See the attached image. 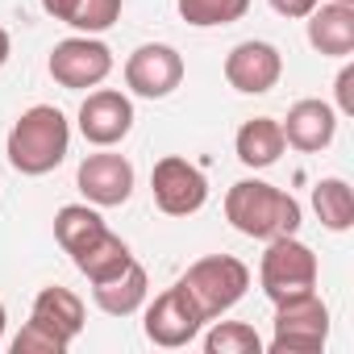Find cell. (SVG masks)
Wrapping results in <instances>:
<instances>
[{"instance_id":"cell-1","label":"cell","mask_w":354,"mask_h":354,"mask_svg":"<svg viewBox=\"0 0 354 354\" xmlns=\"http://www.w3.org/2000/svg\"><path fill=\"white\" fill-rule=\"evenodd\" d=\"M225 221L254 242H271L300 230V205L267 180H238L225 192Z\"/></svg>"},{"instance_id":"cell-2","label":"cell","mask_w":354,"mask_h":354,"mask_svg":"<svg viewBox=\"0 0 354 354\" xmlns=\"http://www.w3.org/2000/svg\"><path fill=\"white\" fill-rule=\"evenodd\" d=\"M71 150V125L55 104H34L26 109L5 142L9 167L17 175H50Z\"/></svg>"},{"instance_id":"cell-3","label":"cell","mask_w":354,"mask_h":354,"mask_svg":"<svg viewBox=\"0 0 354 354\" xmlns=\"http://www.w3.org/2000/svg\"><path fill=\"white\" fill-rule=\"evenodd\" d=\"M259 283H263L271 304L317 292V254H313V246H304L296 234L271 238L267 250H263V263H259Z\"/></svg>"},{"instance_id":"cell-4","label":"cell","mask_w":354,"mask_h":354,"mask_svg":"<svg viewBox=\"0 0 354 354\" xmlns=\"http://www.w3.org/2000/svg\"><path fill=\"white\" fill-rule=\"evenodd\" d=\"M180 283L188 288V296L196 300V308L205 313V321H213V317L230 313V308L246 296V288H250V267H246L242 259H234V254H205V259H196V263L184 271Z\"/></svg>"},{"instance_id":"cell-5","label":"cell","mask_w":354,"mask_h":354,"mask_svg":"<svg viewBox=\"0 0 354 354\" xmlns=\"http://www.w3.org/2000/svg\"><path fill=\"white\" fill-rule=\"evenodd\" d=\"M325 342H329V308L317 292L275 304V333H271L275 354H313L325 350Z\"/></svg>"},{"instance_id":"cell-6","label":"cell","mask_w":354,"mask_h":354,"mask_svg":"<svg viewBox=\"0 0 354 354\" xmlns=\"http://www.w3.org/2000/svg\"><path fill=\"white\" fill-rule=\"evenodd\" d=\"M50 80L67 92H88V88H100L113 71V50L96 38V34H75V38H63L55 50H50V63H46Z\"/></svg>"},{"instance_id":"cell-7","label":"cell","mask_w":354,"mask_h":354,"mask_svg":"<svg viewBox=\"0 0 354 354\" xmlns=\"http://www.w3.org/2000/svg\"><path fill=\"white\" fill-rule=\"evenodd\" d=\"M142 329H146V342H154V346H162V350H180V346H188V342L201 337L205 313L196 308V300L188 296L184 283H175V288L158 292V296L146 304Z\"/></svg>"},{"instance_id":"cell-8","label":"cell","mask_w":354,"mask_h":354,"mask_svg":"<svg viewBox=\"0 0 354 354\" xmlns=\"http://www.w3.org/2000/svg\"><path fill=\"white\" fill-rule=\"evenodd\" d=\"M150 192H154L158 213H167V217H192L209 201V180H205V171L196 162H188L180 154H167L150 171Z\"/></svg>"},{"instance_id":"cell-9","label":"cell","mask_w":354,"mask_h":354,"mask_svg":"<svg viewBox=\"0 0 354 354\" xmlns=\"http://www.w3.org/2000/svg\"><path fill=\"white\" fill-rule=\"evenodd\" d=\"M184 84V55L167 42H146L125 59V88L142 100H162Z\"/></svg>"},{"instance_id":"cell-10","label":"cell","mask_w":354,"mask_h":354,"mask_svg":"<svg viewBox=\"0 0 354 354\" xmlns=\"http://www.w3.org/2000/svg\"><path fill=\"white\" fill-rule=\"evenodd\" d=\"M75 184L84 192L88 205L96 209H117L133 196V162L125 154H113L109 146H100L96 154H88L75 171Z\"/></svg>"},{"instance_id":"cell-11","label":"cell","mask_w":354,"mask_h":354,"mask_svg":"<svg viewBox=\"0 0 354 354\" xmlns=\"http://www.w3.org/2000/svg\"><path fill=\"white\" fill-rule=\"evenodd\" d=\"M133 129V100L117 88H96L80 104V133L92 146H117Z\"/></svg>"},{"instance_id":"cell-12","label":"cell","mask_w":354,"mask_h":354,"mask_svg":"<svg viewBox=\"0 0 354 354\" xmlns=\"http://www.w3.org/2000/svg\"><path fill=\"white\" fill-rule=\"evenodd\" d=\"M279 75H283V55H279L271 42L250 38V42H238V46L225 55V80H230V88L242 92V96H263V92H271V88L279 84Z\"/></svg>"},{"instance_id":"cell-13","label":"cell","mask_w":354,"mask_h":354,"mask_svg":"<svg viewBox=\"0 0 354 354\" xmlns=\"http://www.w3.org/2000/svg\"><path fill=\"white\" fill-rule=\"evenodd\" d=\"M279 129H283V142H288L292 150L317 154V150H325V146L333 142V133H337V109L325 104V100H296V104L288 109V117L279 121Z\"/></svg>"},{"instance_id":"cell-14","label":"cell","mask_w":354,"mask_h":354,"mask_svg":"<svg viewBox=\"0 0 354 354\" xmlns=\"http://www.w3.org/2000/svg\"><path fill=\"white\" fill-rule=\"evenodd\" d=\"M308 46L325 59H350L354 55V5H317L308 17Z\"/></svg>"},{"instance_id":"cell-15","label":"cell","mask_w":354,"mask_h":354,"mask_svg":"<svg viewBox=\"0 0 354 354\" xmlns=\"http://www.w3.org/2000/svg\"><path fill=\"white\" fill-rule=\"evenodd\" d=\"M146 296H150V279H146V267H142L138 259H133L129 267H121L117 275L92 283V300H96V308L109 313V317H133V313L146 304Z\"/></svg>"},{"instance_id":"cell-16","label":"cell","mask_w":354,"mask_h":354,"mask_svg":"<svg viewBox=\"0 0 354 354\" xmlns=\"http://www.w3.org/2000/svg\"><path fill=\"white\" fill-rule=\"evenodd\" d=\"M234 150H238L242 167L263 171V167L279 162V154L288 150V142H283V129H279L275 117H250V121H242V129L234 138Z\"/></svg>"},{"instance_id":"cell-17","label":"cell","mask_w":354,"mask_h":354,"mask_svg":"<svg viewBox=\"0 0 354 354\" xmlns=\"http://www.w3.org/2000/svg\"><path fill=\"white\" fill-rule=\"evenodd\" d=\"M30 317H38L42 325H50L55 333H63L67 342H75L80 333H84V300L71 292V288H42L38 296H34V308H30Z\"/></svg>"},{"instance_id":"cell-18","label":"cell","mask_w":354,"mask_h":354,"mask_svg":"<svg viewBox=\"0 0 354 354\" xmlns=\"http://www.w3.org/2000/svg\"><path fill=\"white\" fill-rule=\"evenodd\" d=\"M104 217L96 213V205H63L59 213H55V238H59V246L75 259V254H84L96 238H104Z\"/></svg>"},{"instance_id":"cell-19","label":"cell","mask_w":354,"mask_h":354,"mask_svg":"<svg viewBox=\"0 0 354 354\" xmlns=\"http://www.w3.org/2000/svg\"><path fill=\"white\" fill-rule=\"evenodd\" d=\"M313 209H317V217H321V225L329 234H346L354 225V192H350V184L342 180V175L321 180L313 188Z\"/></svg>"},{"instance_id":"cell-20","label":"cell","mask_w":354,"mask_h":354,"mask_svg":"<svg viewBox=\"0 0 354 354\" xmlns=\"http://www.w3.org/2000/svg\"><path fill=\"white\" fill-rule=\"evenodd\" d=\"M71 263H75V271H80V275H88V283H100V279L117 275L121 267H129V263H133V254H129V246H125L117 234H109V230H104V238H96V242H92L84 254H75Z\"/></svg>"},{"instance_id":"cell-21","label":"cell","mask_w":354,"mask_h":354,"mask_svg":"<svg viewBox=\"0 0 354 354\" xmlns=\"http://www.w3.org/2000/svg\"><path fill=\"white\" fill-rule=\"evenodd\" d=\"M180 17L196 30H217V26H234L246 17L250 0H175Z\"/></svg>"},{"instance_id":"cell-22","label":"cell","mask_w":354,"mask_h":354,"mask_svg":"<svg viewBox=\"0 0 354 354\" xmlns=\"http://www.w3.org/2000/svg\"><path fill=\"white\" fill-rule=\"evenodd\" d=\"M205 350L209 354H263V337L246 321H217L205 333Z\"/></svg>"},{"instance_id":"cell-23","label":"cell","mask_w":354,"mask_h":354,"mask_svg":"<svg viewBox=\"0 0 354 354\" xmlns=\"http://www.w3.org/2000/svg\"><path fill=\"white\" fill-rule=\"evenodd\" d=\"M117 17H121V0H75L67 26L80 34H104L109 26H117Z\"/></svg>"},{"instance_id":"cell-24","label":"cell","mask_w":354,"mask_h":354,"mask_svg":"<svg viewBox=\"0 0 354 354\" xmlns=\"http://www.w3.org/2000/svg\"><path fill=\"white\" fill-rule=\"evenodd\" d=\"M71 342L63 333H55L50 325H42L38 317H30L21 325V333L13 337V354H67Z\"/></svg>"},{"instance_id":"cell-25","label":"cell","mask_w":354,"mask_h":354,"mask_svg":"<svg viewBox=\"0 0 354 354\" xmlns=\"http://www.w3.org/2000/svg\"><path fill=\"white\" fill-rule=\"evenodd\" d=\"M333 96H337V113H342V117H354V67H350V63L337 71Z\"/></svg>"},{"instance_id":"cell-26","label":"cell","mask_w":354,"mask_h":354,"mask_svg":"<svg viewBox=\"0 0 354 354\" xmlns=\"http://www.w3.org/2000/svg\"><path fill=\"white\" fill-rule=\"evenodd\" d=\"M267 5L279 13V17H292V21H300V17H308L321 0H267Z\"/></svg>"},{"instance_id":"cell-27","label":"cell","mask_w":354,"mask_h":354,"mask_svg":"<svg viewBox=\"0 0 354 354\" xmlns=\"http://www.w3.org/2000/svg\"><path fill=\"white\" fill-rule=\"evenodd\" d=\"M42 9H46L55 21H63V26H67V17H71V9H75V0H42Z\"/></svg>"},{"instance_id":"cell-28","label":"cell","mask_w":354,"mask_h":354,"mask_svg":"<svg viewBox=\"0 0 354 354\" xmlns=\"http://www.w3.org/2000/svg\"><path fill=\"white\" fill-rule=\"evenodd\" d=\"M9 55H13V42H9V30H5V26H0V67H5V63H9Z\"/></svg>"},{"instance_id":"cell-29","label":"cell","mask_w":354,"mask_h":354,"mask_svg":"<svg viewBox=\"0 0 354 354\" xmlns=\"http://www.w3.org/2000/svg\"><path fill=\"white\" fill-rule=\"evenodd\" d=\"M5 325H9V313H5V304H0V337H5Z\"/></svg>"},{"instance_id":"cell-30","label":"cell","mask_w":354,"mask_h":354,"mask_svg":"<svg viewBox=\"0 0 354 354\" xmlns=\"http://www.w3.org/2000/svg\"><path fill=\"white\" fill-rule=\"evenodd\" d=\"M333 5H354V0H333Z\"/></svg>"}]
</instances>
